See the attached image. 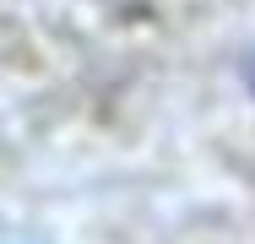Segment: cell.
<instances>
[{"label":"cell","mask_w":255,"mask_h":244,"mask_svg":"<svg viewBox=\"0 0 255 244\" xmlns=\"http://www.w3.org/2000/svg\"><path fill=\"white\" fill-rule=\"evenodd\" d=\"M0 244H44V239H33V234H22V228H5V223H0Z\"/></svg>","instance_id":"obj_1"}]
</instances>
